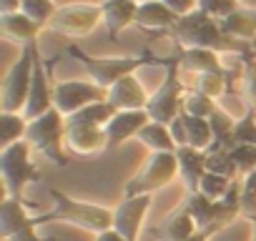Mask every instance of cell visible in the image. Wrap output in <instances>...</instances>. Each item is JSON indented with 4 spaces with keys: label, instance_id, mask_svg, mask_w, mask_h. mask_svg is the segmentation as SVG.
<instances>
[{
    "label": "cell",
    "instance_id": "6da1fadb",
    "mask_svg": "<svg viewBox=\"0 0 256 241\" xmlns=\"http://www.w3.org/2000/svg\"><path fill=\"white\" fill-rule=\"evenodd\" d=\"M168 36L181 48H206V50H214V53H236V56H248L251 53V43L231 38L221 28V20L206 16L198 8L181 16Z\"/></svg>",
    "mask_w": 256,
    "mask_h": 241
},
{
    "label": "cell",
    "instance_id": "7a4b0ae2",
    "mask_svg": "<svg viewBox=\"0 0 256 241\" xmlns=\"http://www.w3.org/2000/svg\"><path fill=\"white\" fill-rule=\"evenodd\" d=\"M48 194L53 198V208L36 216L40 226L50 224V221H63V224L78 226V228H83V231H88L93 236L113 228V208L93 204V201L73 198L70 194L58 191V188H48Z\"/></svg>",
    "mask_w": 256,
    "mask_h": 241
},
{
    "label": "cell",
    "instance_id": "3957f363",
    "mask_svg": "<svg viewBox=\"0 0 256 241\" xmlns=\"http://www.w3.org/2000/svg\"><path fill=\"white\" fill-rule=\"evenodd\" d=\"M68 53H70L73 58H78V60L86 66L90 80L98 83V86L106 88V90H108L110 86H116L120 78L134 76V73L141 70V68L161 66V63H164V58L154 56L151 50H144L141 56H90V53L80 50L78 46H70Z\"/></svg>",
    "mask_w": 256,
    "mask_h": 241
},
{
    "label": "cell",
    "instance_id": "277c9868",
    "mask_svg": "<svg viewBox=\"0 0 256 241\" xmlns=\"http://www.w3.org/2000/svg\"><path fill=\"white\" fill-rule=\"evenodd\" d=\"M26 141L33 146L36 154L46 156L56 166L66 168L70 164V158L66 154V116L58 108H50L43 116L28 120Z\"/></svg>",
    "mask_w": 256,
    "mask_h": 241
},
{
    "label": "cell",
    "instance_id": "5b68a950",
    "mask_svg": "<svg viewBox=\"0 0 256 241\" xmlns=\"http://www.w3.org/2000/svg\"><path fill=\"white\" fill-rule=\"evenodd\" d=\"M0 176H3L6 196L23 198V191L30 184H40L43 176L33 164V146L28 141H18L13 146L0 148Z\"/></svg>",
    "mask_w": 256,
    "mask_h": 241
},
{
    "label": "cell",
    "instance_id": "8992f818",
    "mask_svg": "<svg viewBox=\"0 0 256 241\" xmlns=\"http://www.w3.org/2000/svg\"><path fill=\"white\" fill-rule=\"evenodd\" d=\"M161 66L166 68V78L151 93L146 110H148L151 120H158V124L171 126L174 120L181 116V110H184L186 88H184V80H181V63H178V56L176 53L171 58H164Z\"/></svg>",
    "mask_w": 256,
    "mask_h": 241
},
{
    "label": "cell",
    "instance_id": "52a82bcc",
    "mask_svg": "<svg viewBox=\"0 0 256 241\" xmlns=\"http://www.w3.org/2000/svg\"><path fill=\"white\" fill-rule=\"evenodd\" d=\"M178 178V158L176 154L161 151V154H151L146 158V164L126 181L123 186V196H154L156 191L171 186Z\"/></svg>",
    "mask_w": 256,
    "mask_h": 241
},
{
    "label": "cell",
    "instance_id": "ba28073f",
    "mask_svg": "<svg viewBox=\"0 0 256 241\" xmlns=\"http://www.w3.org/2000/svg\"><path fill=\"white\" fill-rule=\"evenodd\" d=\"M36 46H28L20 50V58L13 60L3 78V98L0 106L8 113H23L28 106L30 86H33V70H36Z\"/></svg>",
    "mask_w": 256,
    "mask_h": 241
},
{
    "label": "cell",
    "instance_id": "9c48e42d",
    "mask_svg": "<svg viewBox=\"0 0 256 241\" xmlns=\"http://www.w3.org/2000/svg\"><path fill=\"white\" fill-rule=\"evenodd\" d=\"M33 204L26 198L6 196L0 204V236L3 241H56V238H43L38 234V218L30 216Z\"/></svg>",
    "mask_w": 256,
    "mask_h": 241
},
{
    "label": "cell",
    "instance_id": "30bf717a",
    "mask_svg": "<svg viewBox=\"0 0 256 241\" xmlns=\"http://www.w3.org/2000/svg\"><path fill=\"white\" fill-rule=\"evenodd\" d=\"M98 23H103L100 3L98 6L96 3H68V6H58L48 28L68 38H83L93 33Z\"/></svg>",
    "mask_w": 256,
    "mask_h": 241
},
{
    "label": "cell",
    "instance_id": "8fae6325",
    "mask_svg": "<svg viewBox=\"0 0 256 241\" xmlns=\"http://www.w3.org/2000/svg\"><path fill=\"white\" fill-rule=\"evenodd\" d=\"M106 98H108V90L93 80H58L53 86V108H58L66 118Z\"/></svg>",
    "mask_w": 256,
    "mask_h": 241
},
{
    "label": "cell",
    "instance_id": "7c38bea8",
    "mask_svg": "<svg viewBox=\"0 0 256 241\" xmlns=\"http://www.w3.org/2000/svg\"><path fill=\"white\" fill-rule=\"evenodd\" d=\"M154 196H123L113 208V231H118L126 241H138L146 216L151 211Z\"/></svg>",
    "mask_w": 256,
    "mask_h": 241
},
{
    "label": "cell",
    "instance_id": "4fadbf2b",
    "mask_svg": "<svg viewBox=\"0 0 256 241\" xmlns=\"http://www.w3.org/2000/svg\"><path fill=\"white\" fill-rule=\"evenodd\" d=\"M66 148L73 156H98L108 151L106 128L88 124H68L66 120Z\"/></svg>",
    "mask_w": 256,
    "mask_h": 241
},
{
    "label": "cell",
    "instance_id": "5bb4252c",
    "mask_svg": "<svg viewBox=\"0 0 256 241\" xmlns=\"http://www.w3.org/2000/svg\"><path fill=\"white\" fill-rule=\"evenodd\" d=\"M53 108V86H50V66H46V60L40 58V53L36 50V70H33V86H30V96H28V106L23 110V116L28 120L43 116L46 110Z\"/></svg>",
    "mask_w": 256,
    "mask_h": 241
},
{
    "label": "cell",
    "instance_id": "9a60e30c",
    "mask_svg": "<svg viewBox=\"0 0 256 241\" xmlns=\"http://www.w3.org/2000/svg\"><path fill=\"white\" fill-rule=\"evenodd\" d=\"M151 124L148 110H118L113 116V120L106 126V138H108V151L118 148L120 144L138 138L141 128Z\"/></svg>",
    "mask_w": 256,
    "mask_h": 241
},
{
    "label": "cell",
    "instance_id": "2e32d148",
    "mask_svg": "<svg viewBox=\"0 0 256 241\" xmlns=\"http://www.w3.org/2000/svg\"><path fill=\"white\" fill-rule=\"evenodd\" d=\"M176 158H178V178L186 194H196L201 186V178L208 171V151H201L194 146H178Z\"/></svg>",
    "mask_w": 256,
    "mask_h": 241
},
{
    "label": "cell",
    "instance_id": "e0dca14e",
    "mask_svg": "<svg viewBox=\"0 0 256 241\" xmlns=\"http://www.w3.org/2000/svg\"><path fill=\"white\" fill-rule=\"evenodd\" d=\"M196 231H198V224H196V218L191 216V211L184 201L156 228H151V236L156 241H188Z\"/></svg>",
    "mask_w": 256,
    "mask_h": 241
},
{
    "label": "cell",
    "instance_id": "ac0fdd59",
    "mask_svg": "<svg viewBox=\"0 0 256 241\" xmlns=\"http://www.w3.org/2000/svg\"><path fill=\"white\" fill-rule=\"evenodd\" d=\"M100 13H103V26H106L108 38L116 40L120 30L136 26L138 3H136V0H103V3H100Z\"/></svg>",
    "mask_w": 256,
    "mask_h": 241
},
{
    "label": "cell",
    "instance_id": "d6986e66",
    "mask_svg": "<svg viewBox=\"0 0 256 241\" xmlns=\"http://www.w3.org/2000/svg\"><path fill=\"white\" fill-rule=\"evenodd\" d=\"M148 93L144 88V83L134 76H126L120 78L116 86L108 88V100L118 108V110H146L148 106Z\"/></svg>",
    "mask_w": 256,
    "mask_h": 241
},
{
    "label": "cell",
    "instance_id": "ffe728a7",
    "mask_svg": "<svg viewBox=\"0 0 256 241\" xmlns=\"http://www.w3.org/2000/svg\"><path fill=\"white\" fill-rule=\"evenodd\" d=\"M178 23V16L164 3V0H148L138 6L136 26L151 33H171V28Z\"/></svg>",
    "mask_w": 256,
    "mask_h": 241
},
{
    "label": "cell",
    "instance_id": "44dd1931",
    "mask_svg": "<svg viewBox=\"0 0 256 241\" xmlns=\"http://www.w3.org/2000/svg\"><path fill=\"white\" fill-rule=\"evenodd\" d=\"M0 28H3V36L20 43L23 48L28 46H36V38L38 33L43 30L33 18H28L23 10H13V13H3L0 16Z\"/></svg>",
    "mask_w": 256,
    "mask_h": 241
},
{
    "label": "cell",
    "instance_id": "7402d4cb",
    "mask_svg": "<svg viewBox=\"0 0 256 241\" xmlns=\"http://www.w3.org/2000/svg\"><path fill=\"white\" fill-rule=\"evenodd\" d=\"M181 70H191V73H221L226 70L221 63V53L206 50V48H178L176 50Z\"/></svg>",
    "mask_w": 256,
    "mask_h": 241
},
{
    "label": "cell",
    "instance_id": "603a6c76",
    "mask_svg": "<svg viewBox=\"0 0 256 241\" xmlns=\"http://www.w3.org/2000/svg\"><path fill=\"white\" fill-rule=\"evenodd\" d=\"M221 28L236 38V40H244V43H254L256 40V8H238L234 10L228 18L221 20Z\"/></svg>",
    "mask_w": 256,
    "mask_h": 241
},
{
    "label": "cell",
    "instance_id": "cb8c5ba5",
    "mask_svg": "<svg viewBox=\"0 0 256 241\" xmlns=\"http://www.w3.org/2000/svg\"><path fill=\"white\" fill-rule=\"evenodd\" d=\"M181 120H184V146H194L201 151H208L214 146V128L208 118H198V116H188L181 110Z\"/></svg>",
    "mask_w": 256,
    "mask_h": 241
},
{
    "label": "cell",
    "instance_id": "d4e9b609",
    "mask_svg": "<svg viewBox=\"0 0 256 241\" xmlns=\"http://www.w3.org/2000/svg\"><path fill=\"white\" fill-rule=\"evenodd\" d=\"M138 141L151 151V154H161V151H168V154H176L178 144L171 134V126L166 124H158V120H151V124H146L138 134Z\"/></svg>",
    "mask_w": 256,
    "mask_h": 241
},
{
    "label": "cell",
    "instance_id": "484cf974",
    "mask_svg": "<svg viewBox=\"0 0 256 241\" xmlns=\"http://www.w3.org/2000/svg\"><path fill=\"white\" fill-rule=\"evenodd\" d=\"M116 113H118V108L106 98V100H96V103L80 108L78 113L68 116L66 120H68V124H88V126H100V128H106L110 120H113Z\"/></svg>",
    "mask_w": 256,
    "mask_h": 241
},
{
    "label": "cell",
    "instance_id": "4316f807",
    "mask_svg": "<svg viewBox=\"0 0 256 241\" xmlns=\"http://www.w3.org/2000/svg\"><path fill=\"white\" fill-rule=\"evenodd\" d=\"M26 134H28V118L23 113L0 110V148L26 141Z\"/></svg>",
    "mask_w": 256,
    "mask_h": 241
},
{
    "label": "cell",
    "instance_id": "83f0119b",
    "mask_svg": "<svg viewBox=\"0 0 256 241\" xmlns=\"http://www.w3.org/2000/svg\"><path fill=\"white\" fill-rule=\"evenodd\" d=\"M231 86H234V76L221 70V73H198L196 80H194V90L208 96V98H221L224 93H231Z\"/></svg>",
    "mask_w": 256,
    "mask_h": 241
},
{
    "label": "cell",
    "instance_id": "f1b7e54d",
    "mask_svg": "<svg viewBox=\"0 0 256 241\" xmlns=\"http://www.w3.org/2000/svg\"><path fill=\"white\" fill-rule=\"evenodd\" d=\"M234 146H256V110L248 106L246 113L236 120V128H234Z\"/></svg>",
    "mask_w": 256,
    "mask_h": 241
},
{
    "label": "cell",
    "instance_id": "f546056e",
    "mask_svg": "<svg viewBox=\"0 0 256 241\" xmlns=\"http://www.w3.org/2000/svg\"><path fill=\"white\" fill-rule=\"evenodd\" d=\"M20 10L28 18H33L40 28H48V23H50L53 13L58 10V6L53 3V0H20Z\"/></svg>",
    "mask_w": 256,
    "mask_h": 241
},
{
    "label": "cell",
    "instance_id": "4dcf8cb0",
    "mask_svg": "<svg viewBox=\"0 0 256 241\" xmlns=\"http://www.w3.org/2000/svg\"><path fill=\"white\" fill-rule=\"evenodd\" d=\"M216 108H218V106H216L214 98H208V96H204V93H198V90H194V88L184 96V113H188V116L211 118V113H214Z\"/></svg>",
    "mask_w": 256,
    "mask_h": 241
},
{
    "label": "cell",
    "instance_id": "1f68e13d",
    "mask_svg": "<svg viewBox=\"0 0 256 241\" xmlns=\"http://www.w3.org/2000/svg\"><path fill=\"white\" fill-rule=\"evenodd\" d=\"M236 181H231V178H226V176H221V174H214V171H206V176L201 178V186H198V194H204L206 198H214V201H221L226 194H228V188L234 186Z\"/></svg>",
    "mask_w": 256,
    "mask_h": 241
},
{
    "label": "cell",
    "instance_id": "d6a6232c",
    "mask_svg": "<svg viewBox=\"0 0 256 241\" xmlns=\"http://www.w3.org/2000/svg\"><path fill=\"white\" fill-rule=\"evenodd\" d=\"M241 218L256 221V168L241 178Z\"/></svg>",
    "mask_w": 256,
    "mask_h": 241
},
{
    "label": "cell",
    "instance_id": "836d02e7",
    "mask_svg": "<svg viewBox=\"0 0 256 241\" xmlns=\"http://www.w3.org/2000/svg\"><path fill=\"white\" fill-rule=\"evenodd\" d=\"M208 171L221 174V176H226L231 181H238L241 178L238 176V168H236V164H234V158H231L228 151H208Z\"/></svg>",
    "mask_w": 256,
    "mask_h": 241
},
{
    "label": "cell",
    "instance_id": "e575fe53",
    "mask_svg": "<svg viewBox=\"0 0 256 241\" xmlns=\"http://www.w3.org/2000/svg\"><path fill=\"white\" fill-rule=\"evenodd\" d=\"M244 66H241V78H244V93H246V103L256 110V58L241 56Z\"/></svg>",
    "mask_w": 256,
    "mask_h": 241
},
{
    "label": "cell",
    "instance_id": "d590c367",
    "mask_svg": "<svg viewBox=\"0 0 256 241\" xmlns=\"http://www.w3.org/2000/svg\"><path fill=\"white\" fill-rule=\"evenodd\" d=\"M241 3L238 0H198V10H204L206 16L216 18V20H224L228 18L234 10H238Z\"/></svg>",
    "mask_w": 256,
    "mask_h": 241
},
{
    "label": "cell",
    "instance_id": "8d00e7d4",
    "mask_svg": "<svg viewBox=\"0 0 256 241\" xmlns=\"http://www.w3.org/2000/svg\"><path fill=\"white\" fill-rule=\"evenodd\" d=\"M228 154H231V158H234L241 178L256 168V146H234Z\"/></svg>",
    "mask_w": 256,
    "mask_h": 241
},
{
    "label": "cell",
    "instance_id": "74e56055",
    "mask_svg": "<svg viewBox=\"0 0 256 241\" xmlns=\"http://www.w3.org/2000/svg\"><path fill=\"white\" fill-rule=\"evenodd\" d=\"M164 3L181 18V16H186V13H191V10H196L198 8V0H164Z\"/></svg>",
    "mask_w": 256,
    "mask_h": 241
},
{
    "label": "cell",
    "instance_id": "f35d334b",
    "mask_svg": "<svg viewBox=\"0 0 256 241\" xmlns=\"http://www.w3.org/2000/svg\"><path fill=\"white\" fill-rule=\"evenodd\" d=\"M171 134H174V138H176V144H178V146H184V144H186V138H184V120H181V116L171 124Z\"/></svg>",
    "mask_w": 256,
    "mask_h": 241
},
{
    "label": "cell",
    "instance_id": "ab89813d",
    "mask_svg": "<svg viewBox=\"0 0 256 241\" xmlns=\"http://www.w3.org/2000/svg\"><path fill=\"white\" fill-rule=\"evenodd\" d=\"M216 234H221V231H218V228H198V231H196L188 241H211Z\"/></svg>",
    "mask_w": 256,
    "mask_h": 241
},
{
    "label": "cell",
    "instance_id": "60d3db41",
    "mask_svg": "<svg viewBox=\"0 0 256 241\" xmlns=\"http://www.w3.org/2000/svg\"><path fill=\"white\" fill-rule=\"evenodd\" d=\"M93 241H126V238H123L118 231H113V228H110V231H103V234H98Z\"/></svg>",
    "mask_w": 256,
    "mask_h": 241
},
{
    "label": "cell",
    "instance_id": "b9f144b4",
    "mask_svg": "<svg viewBox=\"0 0 256 241\" xmlns=\"http://www.w3.org/2000/svg\"><path fill=\"white\" fill-rule=\"evenodd\" d=\"M0 10H3V13L20 10V0H0Z\"/></svg>",
    "mask_w": 256,
    "mask_h": 241
},
{
    "label": "cell",
    "instance_id": "7bdbcfd3",
    "mask_svg": "<svg viewBox=\"0 0 256 241\" xmlns=\"http://www.w3.org/2000/svg\"><path fill=\"white\" fill-rule=\"evenodd\" d=\"M251 241H256V221H251Z\"/></svg>",
    "mask_w": 256,
    "mask_h": 241
},
{
    "label": "cell",
    "instance_id": "ee69618b",
    "mask_svg": "<svg viewBox=\"0 0 256 241\" xmlns=\"http://www.w3.org/2000/svg\"><path fill=\"white\" fill-rule=\"evenodd\" d=\"M136 3H138V6H141V3H148V0H136Z\"/></svg>",
    "mask_w": 256,
    "mask_h": 241
},
{
    "label": "cell",
    "instance_id": "f6af8a7d",
    "mask_svg": "<svg viewBox=\"0 0 256 241\" xmlns=\"http://www.w3.org/2000/svg\"><path fill=\"white\" fill-rule=\"evenodd\" d=\"M100 3H103V0H100Z\"/></svg>",
    "mask_w": 256,
    "mask_h": 241
}]
</instances>
